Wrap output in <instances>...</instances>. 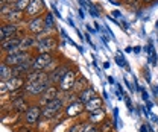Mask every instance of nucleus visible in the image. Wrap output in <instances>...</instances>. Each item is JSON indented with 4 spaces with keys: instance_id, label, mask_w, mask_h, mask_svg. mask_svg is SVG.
Returning a JSON list of instances; mask_svg holds the SVG:
<instances>
[{
    "instance_id": "obj_16",
    "label": "nucleus",
    "mask_w": 158,
    "mask_h": 132,
    "mask_svg": "<svg viewBox=\"0 0 158 132\" xmlns=\"http://www.w3.org/2000/svg\"><path fill=\"white\" fill-rule=\"evenodd\" d=\"M26 21V14L19 9H12L8 15L2 19V23H15V24H23Z\"/></svg>"
},
{
    "instance_id": "obj_7",
    "label": "nucleus",
    "mask_w": 158,
    "mask_h": 132,
    "mask_svg": "<svg viewBox=\"0 0 158 132\" xmlns=\"http://www.w3.org/2000/svg\"><path fill=\"white\" fill-rule=\"evenodd\" d=\"M73 67H75V64H73L70 59H69V61H62V62L59 64L58 68H55L52 73H49V80H50V84H52V85H58L59 82H61V79L67 75Z\"/></svg>"
},
{
    "instance_id": "obj_3",
    "label": "nucleus",
    "mask_w": 158,
    "mask_h": 132,
    "mask_svg": "<svg viewBox=\"0 0 158 132\" xmlns=\"http://www.w3.org/2000/svg\"><path fill=\"white\" fill-rule=\"evenodd\" d=\"M50 87H52L50 80H44V82H26V85H24V93H26V96H27L32 102H35V100H37L38 97H41L43 93L47 91Z\"/></svg>"
},
{
    "instance_id": "obj_6",
    "label": "nucleus",
    "mask_w": 158,
    "mask_h": 132,
    "mask_svg": "<svg viewBox=\"0 0 158 132\" xmlns=\"http://www.w3.org/2000/svg\"><path fill=\"white\" fill-rule=\"evenodd\" d=\"M58 53H35L32 58V70L46 72V68L53 62Z\"/></svg>"
},
{
    "instance_id": "obj_26",
    "label": "nucleus",
    "mask_w": 158,
    "mask_h": 132,
    "mask_svg": "<svg viewBox=\"0 0 158 132\" xmlns=\"http://www.w3.org/2000/svg\"><path fill=\"white\" fill-rule=\"evenodd\" d=\"M29 5H31V0H14V6H15V9L23 11V12H26V9L29 8Z\"/></svg>"
},
{
    "instance_id": "obj_41",
    "label": "nucleus",
    "mask_w": 158,
    "mask_h": 132,
    "mask_svg": "<svg viewBox=\"0 0 158 132\" xmlns=\"http://www.w3.org/2000/svg\"><path fill=\"white\" fill-rule=\"evenodd\" d=\"M108 82H110V84H114V79H113V77L110 76V77H108Z\"/></svg>"
},
{
    "instance_id": "obj_8",
    "label": "nucleus",
    "mask_w": 158,
    "mask_h": 132,
    "mask_svg": "<svg viewBox=\"0 0 158 132\" xmlns=\"http://www.w3.org/2000/svg\"><path fill=\"white\" fill-rule=\"evenodd\" d=\"M34 56V52H17V53H9V55H3L2 56V62L9 65V67H17L19 64L27 61L29 58Z\"/></svg>"
},
{
    "instance_id": "obj_37",
    "label": "nucleus",
    "mask_w": 158,
    "mask_h": 132,
    "mask_svg": "<svg viewBox=\"0 0 158 132\" xmlns=\"http://www.w3.org/2000/svg\"><path fill=\"white\" fill-rule=\"evenodd\" d=\"M102 94H103V100H108V99H110V94L106 93V90H105V91H103Z\"/></svg>"
},
{
    "instance_id": "obj_17",
    "label": "nucleus",
    "mask_w": 158,
    "mask_h": 132,
    "mask_svg": "<svg viewBox=\"0 0 158 132\" xmlns=\"http://www.w3.org/2000/svg\"><path fill=\"white\" fill-rule=\"evenodd\" d=\"M24 85H26V77H21V76H12L9 80H6V87L9 90V94L20 91V90H24Z\"/></svg>"
},
{
    "instance_id": "obj_12",
    "label": "nucleus",
    "mask_w": 158,
    "mask_h": 132,
    "mask_svg": "<svg viewBox=\"0 0 158 132\" xmlns=\"http://www.w3.org/2000/svg\"><path fill=\"white\" fill-rule=\"evenodd\" d=\"M61 96H62V91L59 90L58 85H52L47 91H44L41 97H38L35 102L41 105V106H44V105H47L49 102H53V100H56V99H61Z\"/></svg>"
},
{
    "instance_id": "obj_11",
    "label": "nucleus",
    "mask_w": 158,
    "mask_h": 132,
    "mask_svg": "<svg viewBox=\"0 0 158 132\" xmlns=\"http://www.w3.org/2000/svg\"><path fill=\"white\" fill-rule=\"evenodd\" d=\"M47 12L44 0H31L29 8L26 9V19H34V17H43Z\"/></svg>"
},
{
    "instance_id": "obj_36",
    "label": "nucleus",
    "mask_w": 158,
    "mask_h": 132,
    "mask_svg": "<svg viewBox=\"0 0 158 132\" xmlns=\"http://www.w3.org/2000/svg\"><path fill=\"white\" fill-rule=\"evenodd\" d=\"M143 73L146 75V80L148 82H151V73H149V68L146 67V68H143Z\"/></svg>"
},
{
    "instance_id": "obj_19",
    "label": "nucleus",
    "mask_w": 158,
    "mask_h": 132,
    "mask_svg": "<svg viewBox=\"0 0 158 132\" xmlns=\"http://www.w3.org/2000/svg\"><path fill=\"white\" fill-rule=\"evenodd\" d=\"M103 105H105V100H103V97H100V96H96V97H93L90 102H87L85 103V114H90L93 113V111H98L100 108H103Z\"/></svg>"
},
{
    "instance_id": "obj_5",
    "label": "nucleus",
    "mask_w": 158,
    "mask_h": 132,
    "mask_svg": "<svg viewBox=\"0 0 158 132\" xmlns=\"http://www.w3.org/2000/svg\"><path fill=\"white\" fill-rule=\"evenodd\" d=\"M58 35H52V37H47L38 41V44L35 47V53H58Z\"/></svg>"
},
{
    "instance_id": "obj_15",
    "label": "nucleus",
    "mask_w": 158,
    "mask_h": 132,
    "mask_svg": "<svg viewBox=\"0 0 158 132\" xmlns=\"http://www.w3.org/2000/svg\"><path fill=\"white\" fill-rule=\"evenodd\" d=\"M106 117H108V114H106V109H105V106H103V108H100V109H98V111H93V113L87 114L85 120H87L88 123H93V125L100 126V125L105 122Z\"/></svg>"
},
{
    "instance_id": "obj_23",
    "label": "nucleus",
    "mask_w": 158,
    "mask_h": 132,
    "mask_svg": "<svg viewBox=\"0 0 158 132\" xmlns=\"http://www.w3.org/2000/svg\"><path fill=\"white\" fill-rule=\"evenodd\" d=\"M12 76H14V68L2 62V67H0V80L6 82V80H9Z\"/></svg>"
},
{
    "instance_id": "obj_35",
    "label": "nucleus",
    "mask_w": 158,
    "mask_h": 132,
    "mask_svg": "<svg viewBox=\"0 0 158 132\" xmlns=\"http://www.w3.org/2000/svg\"><path fill=\"white\" fill-rule=\"evenodd\" d=\"M140 132H149L148 123H141V125H140Z\"/></svg>"
},
{
    "instance_id": "obj_34",
    "label": "nucleus",
    "mask_w": 158,
    "mask_h": 132,
    "mask_svg": "<svg viewBox=\"0 0 158 132\" xmlns=\"http://www.w3.org/2000/svg\"><path fill=\"white\" fill-rule=\"evenodd\" d=\"M140 2H141L143 6H151V5H154L157 0H140Z\"/></svg>"
},
{
    "instance_id": "obj_39",
    "label": "nucleus",
    "mask_w": 158,
    "mask_h": 132,
    "mask_svg": "<svg viewBox=\"0 0 158 132\" xmlns=\"http://www.w3.org/2000/svg\"><path fill=\"white\" fill-rule=\"evenodd\" d=\"M103 68H110V62H103Z\"/></svg>"
},
{
    "instance_id": "obj_14",
    "label": "nucleus",
    "mask_w": 158,
    "mask_h": 132,
    "mask_svg": "<svg viewBox=\"0 0 158 132\" xmlns=\"http://www.w3.org/2000/svg\"><path fill=\"white\" fill-rule=\"evenodd\" d=\"M38 44V39L35 35H31V34H26L24 37L21 38V43H20V49L23 52H34L35 53V47Z\"/></svg>"
},
{
    "instance_id": "obj_10",
    "label": "nucleus",
    "mask_w": 158,
    "mask_h": 132,
    "mask_svg": "<svg viewBox=\"0 0 158 132\" xmlns=\"http://www.w3.org/2000/svg\"><path fill=\"white\" fill-rule=\"evenodd\" d=\"M78 77H79V68L75 65L67 75L61 79V82L58 84L59 90H61V91H72V90H73V85H75V82H76Z\"/></svg>"
},
{
    "instance_id": "obj_33",
    "label": "nucleus",
    "mask_w": 158,
    "mask_h": 132,
    "mask_svg": "<svg viewBox=\"0 0 158 132\" xmlns=\"http://www.w3.org/2000/svg\"><path fill=\"white\" fill-rule=\"evenodd\" d=\"M140 93H141V99H143V100H144V103H146V102L149 100V94H148V91H146L144 88H141V91H140Z\"/></svg>"
},
{
    "instance_id": "obj_13",
    "label": "nucleus",
    "mask_w": 158,
    "mask_h": 132,
    "mask_svg": "<svg viewBox=\"0 0 158 132\" xmlns=\"http://www.w3.org/2000/svg\"><path fill=\"white\" fill-rule=\"evenodd\" d=\"M26 32L31 35H38L44 31V20L43 17H34V19H26L24 21Z\"/></svg>"
},
{
    "instance_id": "obj_18",
    "label": "nucleus",
    "mask_w": 158,
    "mask_h": 132,
    "mask_svg": "<svg viewBox=\"0 0 158 132\" xmlns=\"http://www.w3.org/2000/svg\"><path fill=\"white\" fill-rule=\"evenodd\" d=\"M43 20H44V31H47V32L52 34V35H56L58 27H56L55 19H53V14H52L50 11H47V12L43 15Z\"/></svg>"
},
{
    "instance_id": "obj_4",
    "label": "nucleus",
    "mask_w": 158,
    "mask_h": 132,
    "mask_svg": "<svg viewBox=\"0 0 158 132\" xmlns=\"http://www.w3.org/2000/svg\"><path fill=\"white\" fill-rule=\"evenodd\" d=\"M26 27H23V24H15V23H2L0 27V41H5L8 38L12 37H24Z\"/></svg>"
},
{
    "instance_id": "obj_9",
    "label": "nucleus",
    "mask_w": 158,
    "mask_h": 132,
    "mask_svg": "<svg viewBox=\"0 0 158 132\" xmlns=\"http://www.w3.org/2000/svg\"><path fill=\"white\" fill-rule=\"evenodd\" d=\"M84 113H85V105L82 102L76 100V102H72V103H67L65 105L62 115L65 117V120H69V118L75 120V118H79Z\"/></svg>"
},
{
    "instance_id": "obj_24",
    "label": "nucleus",
    "mask_w": 158,
    "mask_h": 132,
    "mask_svg": "<svg viewBox=\"0 0 158 132\" xmlns=\"http://www.w3.org/2000/svg\"><path fill=\"white\" fill-rule=\"evenodd\" d=\"M116 128L117 126H116V123L111 117H106L105 122L100 125V131L102 132H116Z\"/></svg>"
},
{
    "instance_id": "obj_38",
    "label": "nucleus",
    "mask_w": 158,
    "mask_h": 132,
    "mask_svg": "<svg viewBox=\"0 0 158 132\" xmlns=\"http://www.w3.org/2000/svg\"><path fill=\"white\" fill-rule=\"evenodd\" d=\"M114 15H116V17H122V12H120V11H116Z\"/></svg>"
},
{
    "instance_id": "obj_20",
    "label": "nucleus",
    "mask_w": 158,
    "mask_h": 132,
    "mask_svg": "<svg viewBox=\"0 0 158 132\" xmlns=\"http://www.w3.org/2000/svg\"><path fill=\"white\" fill-rule=\"evenodd\" d=\"M44 80H49V73L46 72L32 70L26 75V82H44Z\"/></svg>"
},
{
    "instance_id": "obj_21",
    "label": "nucleus",
    "mask_w": 158,
    "mask_h": 132,
    "mask_svg": "<svg viewBox=\"0 0 158 132\" xmlns=\"http://www.w3.org/2000/svg\"><path fill=\"white\" fill-rule=\"evenodd\" d=\"M98 96V93H96V90H94V87L93 85H90L88 88H85L82 93H79L78 94V99H79V102H82L84 105L87 103V102H90L93 97H96Z\"/></svg>"
},
{
    "instance_id": "obj_28",
    "label": "nucleus",
    "mask_w": 158,
    "mask_h": 132,
    "mask_svg": "<svg viewBox=\"0 0 158 132\" xmlns=\"http://www.w3.org/2000/svg\"><path fill=\"white\" fill-rule=\"evenodd\" d=\"M84 123H85V120H79V122H75L70 128H67L65 132H81L82 131V128H84Z\"/></svg>"
},
{
    "instance_id": "obj_22",
    "label": "nucleus",
    "mask_w": 158,
    "mask_h": 132,
    "mask_svg": "<svg viewBox=\"0 0 158 132\" xmlns=\"http://www.w3.org/2000/svg\"><path fill=\"white\" fill-rule=\"evenodd\" d=\"M90 87V84H88V79L87 77H84V76L79 75V77L76 79V82H75V85H73V93L75 94H79V93H82L85 88H88Z\"/></svg>"
},
{
    "instance_id": "obj_40",
    "label": "nucleus",
    "mask_w": 158,
    "mask_h": 132,
    "mask_svg": "<svg viewBox=\"0 0 158 132\" xmlns=\"http://www.w3.org/2000/svg\"><path fill=\"white\" fill-rule=\"evenodd\" d=\"M140 50H141V49H140V46H137V47L134 49V52H135V53H140Z\"/></svg>"
},
{
    "instance_id": "obj_27",
    "label": "nucleus",
    "mask_w": 158,
    "mask_h": 132,
    "mask_svg": "<svg viewBox=\"0 0 158 132\" xmlns=\"http://www.w3.org/2000/svg\"><path fill=\"white\" fill-rule=\"evenodd\" d=\"M81 132H102V131H100V126H98V125H93V123H88V122L85 120L84 128H82V131H81Z\"/></svg>"
},
{
    "instance_id": "obj_2",
    "label": "nucleus",
    "mask_w": 158,
    "mask_h": 132,
    "mask_svg": "<svg viewBox=\"0 0 158 132\" xmlns=\"http://www.w3.org/2000/svg\"><path fill=\"white\" fill-rule=\"evenodd\" d=\"M41 115H43V106L38 105L37 102H32L27 111L21 115V122L24 125H29L32 128H37L41 123Z\"/></svg>"
},
{
    "instance_id": "obj_30",
    "label": "nucleus",
    "mask_w": 158,
    "mask_h": 132,
    "mask_svg": "<svg viewBox=\"0 0 158 132\" xmlns=\"http://www.w3.org/2000/svg\"><path fill=\"white\" fill-rule=\"evenodd\" d=\"M116 62H117L120 67H126V68L129 70V67H128V64H126V61H125V56H123L122 53H117V55H116Z\"/></svg>"
},
{
    "instance_id": "obj_29",
    "label": "nucleus",
    "mask_w": 158,
    "mask_h": 132,
    "mask_svg": "<svg viewBox=\"0 0 158 132\" xmlns=\"http://www.w3.org/2000/svg\"><path fill=\"white\" fill-rule=\"evenodd\" d=\"M14 132H35V128L24 125V123H20L17 126H14Z\"/></svg>"
},
{
    "instance_id": "obj_1",
    "label": "nucleus",
    "mask_w": 158,
    "mask_h": 132,
    "mask_svg": "<svg viewBox=\"0 0 158 132\" xmlns=\"http://www.w3.org/2000/svg\"><path fill=\"white\" fill-rule=\"evenodd\" d=\"M64 108H65V102L62 99H56L53 102H49L47 105L43 106L41 123H50L52 120H56L61 114H64Z\"/></svg>"
},
{
    "instance_id": "obj_25",
    "label": "nucleus",
    "mask_w": 158,
    "mask_h": 132,
    "mask_svg": "<svg viewBox=\"0 0 158 132\" xmlns=\"http://www.w3.org/2000/svg\"><path fill=\"white\" fill-rule=\"evenodd\" d=\"M12 9H15L14 3H5V5H0V19H3L5 15H8Z\"/></svg>"
},
{
    "instance_id": "obj_32",
    "label": "nucleus",
    "mask_w": 158,
    "mask_h": 132,
    "mask_svg": "<svg viewBox=\"0 0 158 132\" xmlns=\"http://www.w3.org/2000/svg\"><path fill=\"white\" fill-rule=\"evenodd\" d=\"M125 103H126V106H128V111H129V113L135 111V108H134V105H132V102H131V99H129V97H125Z\"/></svg>"
},
{
    "instance_id": "obj_31",
    "label": "nucleus",
    "mask_w": 158,
    "mask_h": 132,
    "mask_svg": "<svg viewBox=\"0 0 158 132\" xmlns=\"http://www.w3.org/2000/svg\"><path fill=\"white\" fill-rule=\"evenodd\" d=\"M149 62L152 64V65H157V62H158V55H157V52L154 50L152 53H149Z\"/></svg>"
}]
</instances>
